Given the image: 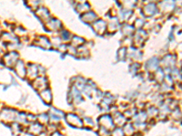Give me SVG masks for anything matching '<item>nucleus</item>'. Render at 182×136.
I'll return each mask as SVG.
<instances>
[{
	"label": "nucleus",
	"instance_id": "3",
	"mask_svg": "<svg viewBox=\"0 0 182 136\" xmlns=\"http://www.w3.org/2000/svg\"><path fill=\"white\" fill-rule=\"evenodd\" d=\"M53 136H64V135H62V134H60L59 132H55L54 134H53Z\"/></svg>",
	"mask_w": 182,
	"mask_h": 136
},
{
	"label": "nucleus",
	"instance_id": "2",
	"mask_svg": "<svg viewBox=\"0 0 182 136\" xmlns=\"http://www.w3.org/2000/svg\"><path fill=\"white\" fill-rule=\"evenodd\" d=\"M68 123H70L71 125H74L77 127H81L82 126V121L81 119L77 116L76 114H68L67 118H66Z\"/></svg>",
	"mask_w": 182,
	"mask_h": 136
},
{
	"label": "nucleus",
	"instance_id": "1",
	"mask_svg": "<svg viewBox=\"0 0 182 136\" xmlns=\"http://www.w3.org/2000/svg\"><path fill=\"white\" fill-rule=\"evenodd\" d=\"M100 123H101V126L106 130H109V129H112L114 127V122H113V120L109 117V116H102L101 119H100Z\"/></svg>",
	"mask_w": 182,
	"mask_h": 136
}]
</instances>
